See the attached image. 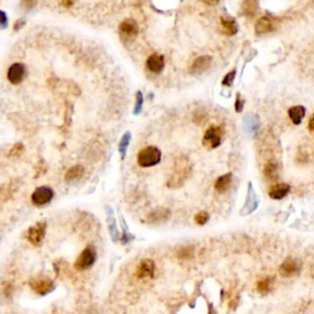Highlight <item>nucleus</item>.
<instances>
[{
    "label": "nucleus",
    "mask_w": 314,
    "mask_h": 314,
    "mask_svg": "<svg viewBox=\"0 0 314 314\" xmlns=\"http://www.w3.org/2000/svg\"><path fill=\"white\" fill-rule=\"evenodd\" d=\"M272 283H274V279L272 278H264L257 283V290L258 292L262 295H267L271 291Z\"/></svg>",
    "instance_id": "4be33fe9"
},
{
    "label": "nucleus",
    "mask_w": 314,
    "mask_h": 314,
    "mask_svg": "<svg viewBox=\"0 0 314 314\" xmlns=\"http://www.w3.org/2000/svg\"><path fill=\"white\" fill-rule=\"evenodd\" d=\"M1 292H3V295L5 297H10L11 292H13V286L8 283H3V286H1Z\"/></svg>",
    "instance_id": "7c9ffc66"
},
{
    "label": "nucleus",
    "mask_w": 314,
    "mask_h": 314,
    "mask_svg": "<svg viewBox=\"0 0 314 314\" xmlns=\"http://www.w3.org/2000/svg\"><path fill=\"white\" fill-rule=\"evenodd\" d=\"M194 221H195L196 225L203 226L209 221V214L206 211H200L194 216Z\"/></svg>",
    "instance_id": "bb28decb"
},
{
    "label": "nucleus",
    "mask_w": 314,
    "mask_h": 314,
    "mask_svg": "<svg viewBox=\"0 0 314 314\" xmlns=\"http://www.w3.org/2000/svg\"><path fill=\"white\" fill-rule=\"evenodd\" d=\"M223 135H225V128L223 126H211L204 134L203 144L207 149H216L222 142Z\"/></svg>",
    "instance_id": "7ed1b4c3"
},
{
    "label": "nucleus",
    "mask_w": 314,
    "mask_h": 314,
    "mask_svg": "<svg viewBox=\"0 0 314 314\" xmlns=\"http://www.w3.org/2000/svg\"><path fill=\"white\" fill-rule=\"evenodd\" d=\"M170 214L171 212L168 209H166V207H160V209L154 210L151 214L147 215L146 222L147 223H161L170 218Z\"/></svg>",
    "instance_id": "2eb2a0df"
},
{
    "label": "nucleus",
    "mask_w": 314,
    "mask_h": 314,
    "mask_svg": "<svg viewBox=\"0 0 314 314\" xmlns=\"http://www.w3.org/2000/svg\"><path fill=\"white\" fill-rule=\"evenodd\" d=\"M146 68L151 73L160 74L162 69L165 68V58H163V55L157 54V53L150 55L146 61Z\"/></svg>",
    "instance_id": "ddd939ff"
},
{
    "label": "nucleus",
    "mask_w": 314,
    "mask_h": 314,
    "mask_svg": "<svg viewBox=\"0 0 314 314\" xmlns=\"http://www.w3.org/2000/svg\"><path fill=\"white\" fill-rule=\"evenodd\" d=\"M84 167L82 166H73L71 168H69L65 173V181L66 182H73L76 181V179L81 178L84 175Z\"/></svg>",
    "instance_id": "aec40b11"
},
{
    "label": "nucleus",
    "mask_w": 314,
    "mask_h": 314,
    "mask_svg": "<svg viewBox=\"0 0 314 314\" xmlns=\"http://www.w3.org/2000/svg\"><path fill=\"white\" fill-rule=\"evenodd\" d=\"M258 11V3L257 1H246L242 8V14L247 17H253Z\"/></svg>",
    "instance_id": "5701e85b"
},
{
    "label": "nucleus",
    "mask_w": 314,
    "mask_h": 314,
    "mask_svg": "<svg viewBox=\"0 0 314 314\" xmlns=\"http://www.w3.org/2000/svg\"><path fill=\"white\" fill-rule=\"evenodd\" d=\"M53 196H54V193H53L52 188L43 186L37 188L36 190L32 193L31 200L37 206H43V205H47L52 202Z\"/></svg>",
    "instance_id": "423d86ee"
},
{
    "label": "nucleus",
    "mask_w": 314,
    "mask_h": 314,
    "mask_svg": "<svg viewBox=\"0 0 314 314\" xmlns=\"http://www.w3.org/2000/svg\"><path fill=\"white\" fill-rule=\"evenodd\" d=\"M290 186L286 183H279L271 186V188L269 189V196L271 199L280 200L283 199L288 193H290Z\"/></svg>",
    "instance_id": "dca6fc26"
},
{
    "label": "nucleus",
    "mask_w": 314,
    "mask_h": 314,
    "mask_svg": "<svg viewBox=\"0 0 314 314\" xmlns=\"http://www.w3.org/2000/svg\"><path fill=\"white\" fill-rule=\"evenodd\" d=\"M211 57L209 55H203V57L196 58L194 63L190 66V73L191 74H202L204 71H206L207 69L211 65Z\"/></svg>",
    "instance_id": "4468645a"
},
{
    "label": "nucleus",
    "mask_w": 314,
    "mask_h": 314,
    "mask_svg": "<svg viewBox=\"0 0 314 314\" xmlns=\"http://www.w3.org/2000/svg\"><path fill=\"white\" fill-rule=\"evenodd\" d=\"M193 255H194V249H193V247H190V246L183 247V248L179 249L178 253H177V257L182 260L191 259V258H193Z\"/></svg>",
    "instance_id": "b1692460"
},
{
    "label": "nucleus",
    "mask_w": 314,
    "mask_h": 314,
    "mask_svg": "<svg viewBox=\"0 0 314 314\" xmlns=\"http://www.w3.org/2000/svg\"><path fill=\"white\" fill-rule=\"evenodd\" d=\"M129 142H130V133H126L123 135V138H122L121 142H119V152H121V155L123 158H124V156H126V149H128Z\"/></svg>",
    "instance_id": "a878e982"
},
{
    "label": "nucleus",
    "mask_w": 314,
    "mask_h": 314,
    "mask_svg": "<svg viewBox=\"0 0 314 314\" xmlns=\"http://www.w3.org/2000/svg\"><path fill=\"white\" fill-rule=\"evenodd\" d=\"M161 161V151L155 146H147L145 149L140 150L138 154V165L140 167H152L160 163Z\"/></svg>",
    "instance_id": "f03ea898"
},
{
    "label": "nucleus",
    "mask_w": 314,
    "mask_h": 314,
    "mask_svg": "<svg viewBox=\"0 0 314 314\" xmlns=\"http://www.w3.org/2000/svg\"><path fill=\"white\" fill-rule=\"evenodd\" d=\"M24 25H25L24 18H18V20H16L15 25H14V30H15V31H17V30L22 29V27H24Z\"/></svg>",
    "instance_id": "473e14b6"
},
{
    "label": "nucleus",
    "mask_w": 314,
    "mask_h": 314,
    "mask_svg": "<svg viewBox=\"0 0 314 314\" xmlns=\"http://www.w3.org/2000/svg\"><path fill=\"white\" fill-rule=\"evenodd\" d=\"M94 260H96V251H94V248L91 246L86 247L76 259L75 269L78 270V271H84V270L89 269L94 265Z\"/></svg>",
    "instance_id": "20e7f679"
},
{
    "label": "nucleus",
    "mask_w": 314,
    "mask_h": 314,
    "mask_svg": "<svg viewBox=\"0 0 314 314\" xmlns=\"http://www.w3.org/2000/svg\"><path fill=\"white\" fill-rule=\"evenodd\" d=\"M231 183H232V174L227 173V174L221 175L220 178L215 183V189L218 193H226L230 189Z\"/></svg>",
    "instance_id": "6ab92c4d"
},
{
    "label": "nucleus",
    "mask_w": 314,
    "mask_h": 314,
    "mask_svg": "<svg viewBox=\"0 0 314 314\" xmlns=\"http://www.w3.org/2000/svg\"><path fill=\"white\" fill-rule=\"evenodd\" d=\"M221 31L226 36H233L238 31V26L233 18H221Z\"/></svg>",
    "instance_id": "a211bd4d"
},
{
    "label": "nucleus",
    "mask_w": 314,
    "mask_h": 314,
    "mask_svg": "<svg viewBox=\"0 0 314 314\" xmlns=\"http://www.w3.org/2000/svg\"><path fill=\"white\" fill-rule=\"evenodd\" d=\"M30 286H31V288L34 292L41 295V296H45L47 293L52 292L55 287L54 283L48 278L33 279V280H31V283H30Z\"/></svg>",
    "instance_id": "0eeeda50"
},
{
    "label": "nucleus",
    "mask_w": 314,
    "mask_h": 314,
    "mask_svg": "<svg viewBox=\"0 0 314 314\" xmlns=\"http://www.w3.org/2000/svg\"><path fill=\"white\" fill-rule=\"evenodd\" d=\"M62 5H64V6H66V8H69V6H71L73 5V1H63V3H61Z\"/></svg>",
    "instance_id": "c9c22d12"
},
{
    "label": "nucleus",
    "mask_w": 314,
    "mask_h": 314,
    "mask_svg": "<svg viewBox=\"0 0 314 314\" xmlns=\"http://www.w3.org/2000/svg\"><path fill=\"white\" fill-rule=\"evenodd\" d=\"M25 78V65L21 63H15L9 68L8 80L14 85H17Z\"/></svg>",
    "instance_id": "f8f14e48"
},
{
    "label": "nucleus",
    "mask_w": 314,
    "mask_h": 314,
    "mask_svg": "<svg viewBox=\"0 0 314 314\" xmlns=\"http://www.w3.org/2000/svg\"><path fill=\"white\" fill-rule=\"evenodd\" d=\"M46 230H47V223L45 221H41V222H37L36 225L31 226L26 233L30 243L33 244V246H39L42 243L46 236Z\"/></svg>",
    "instance_id": "39448f33"
},
{
    "label": "nucleus",
    "mask_w": 314,
    "mask_h": 314,
    "mask_svg": "<svg viewBox=\"0 0 314 314\" xmlns=\"http://www.w3.org/2000/svg\"><path fill=\"white\" fill-rule=\"evenodd\" d=\"M235 78H236V71L233 70V71H231V73H228L227 75H226V78H223L222 85L231 87V86H232L233 81H235Z\"/></svg>",
    "instance_id": "c85d7f7f"
},
{
    "label": "nucleus",
    "mask_w": 314,
    "mask_h": 314,
    "mask_svg": "<svg viewBox=\"0 0 314 314\" xmlns=\"http://www.w3.org/2000/svg\"><path fill=\"white\" fill-rule=\"evenodd\" d=\"M304 115H306V110L302 106H293L288 110V117H290L291 122L296 126L301 123Z\"/></svg>",
    "instance_id": "f3484780"
},
{
    "label": "nucleus",
    "mask_w": 314,
    "mask_h": 314,
    "mask_svg": "<svg viewBox=\"0 0 314 314\" xmlns=\"http://www.w3.org/2000/svg\"><path fill=\"white\" fill-rule=\"evenodd\" d=\"M142 102H144L142 94L141 92H138V94H136V102H135V110H134V114H139V113L141 112Z\"/></svg>",
    "instance_id": "cd10ccee"
},
{
    "label": "nucleus",
    "mask_w": 314,
    "mask_h": 314,
    "mask_svg": "<svg viewBox=\"0 0 314 314\" xmlns=\"http://www.w3.org/2000/svg\"><path fill=\"white\" fill-rule=\"evenodd\" d=\"M276 26H278V22H276V20L274 17H271V16H263L255 24V32L258 34L269 33V32L274 31L276 29Z\"/></svg>",
    "instance_id": "9b49d317"
},
{
    "label": "nucleus",
    "mask_w": 314,
    "mask_h": 314,
    "mask_svg": "<svg viewBox=\"0 0 314 314\" xmlns=\"http://www.w3.org/2000/svg\"><path fill=\"white\" fill-rule=\"evenodd\" d=\"M24 151H25L24 144H21V142H16V144L10 149L8 156L13 157V158H17V157H20L22 154H24Z\"/></svg>",
    "instance_id": "393cba45"
},
{
    "label": "nucleus",
    "mask_w": 314,
    "mask_h": 314,
    "mask_svg": "<svg viewBox=\"0 0 314 314\" xmlns=\"http://www.w3.org/2000/svg\"><path fill=\"white\" fill-rule=\"evenodd\" d=\"M299 271H301V263L296 259H292V258L286 259L280 265V269H279V272H280V275L283 276V278L295 276V275L299 274Z\"/></svg>",
    "instance_id": "6e6552de"
},
{
    "label": "nucleus",
    "mask_w": 314,
    "mask_h": 314,
    "mask_svg": "<svg viewBox=\"0 0 314 314\" xmlns=\"http://www.w3.org/2000/svg\"><path fill=\"white\" fill-rule=\"evenodd\" d=\"M156 265L151 259H144L139 263L136 267L135 275L138 279H151L155 275Z\"/></svg>",
    "instance_id": "9d476101"
},
{
    "label": "nucleus",
    "mask_w": 314,
    "mask_h": 314,
    "mask_svg": "<svg viewBox=\"0 0 314 314\" xmlns=\"http://www.w3.org/2000/svg\"><path fill=\"white\" fill-rule=\"evenodd\" d=\"M22 5H26L27 8L29 9H31L32 6H34L36 5V3H30V1H25V3H22Z\"/></svg>",
    "instance_id": "f704fd0d"
},
{
    "label": "nucleus",
    "mask_w": 314,
    "mask_h": 314,
    "mask_svg": "<svg viewBox=\"0 0 314 314\" xmlns=\"http://www.w3.org/2000/svg\"><path fill=\"white\" fill-rule=\"evenodd\" d=\"M190 172L191 167L188 161L186 158H179L175 162L174 170H173L172 174H171L170 179L167 182L168 188H178V187H181L188 179Z\"/></svg>",
    "instance_id": "f257e3e1"
},
{
    "label": "nucleus",
    "mask_w": 314,
    "mask_h": 314,
    "mask_svg": "<svg viewBox=\"0 0 314 314\" xmlns=\"http://www.w3.org/2000/svg\"><path fill=\"white\" fill-rule=\"evenodd\" d=\"M308 128H309V130L313 131V133H314V114L312 115L311 121H309V123H308Z\"/></svg>",
    "instance_id": "72a5a7b5"
},
{
    "label": "nucleus",
    "mask_w": 314,
    "mask_h": 314,
    "mask_svg": "<svg viewBox=\"0 0 314 314\" xmlns=\"http://www.w3.org/2000/svg\"><path fill=\"white\" fill-rule=\"evenodd\" d=\"M119 33L126 39H134L139 33V26L133 18H126L119 25Z\"/></svg>",
    "instance_id": "1a4fd4ad"
},
{
    "label": "nucleus",
    "mask_w": 314,
    "mask_h": 314,
    "mask_svg": "<svg viewBox=\"0 0 314 314\" xmlns=\"http://www.w3.org/2000/svg\"><path fill=\"white\" fill-rule=\"evenodd\" d=\"M8 27V15L3 10H0V29Z\"/></svg>",
    "instance_id": "c756f323"
},
{
    "label": "nucleus",
    "mask_w": 314,
    "mask_h": 314,
    "mask_svg": "<svg viewBox=\"0 0 314 314\" xmlns=\"http://www.w3.org/2000/svg\"><path fill=\"white\" fill-rule=\"evenodd\" d=\"M242 107H243V102L241 100V94H237V100H236V110L241 112Z\"/></svg>",
    "instance_id": "2f4dec72"
},
{
    "label": "nucleus",
    "mask_w": 314,
    "mask_h": 314,
    "mask_svg": "<svg viewBox=\"0 0 314 314\" xmlns=\"http://www.w3.org/2000/svg\"><path fill=\"white\" fill-rule=\"evenodd\" d=\"M278 172H279L278 163L275 162V161H269V162L265 165L264 175L267 179H270V181L276 179L278 178Z\"/></svg>",
    "instance_id": "412c9836"
}]
</instances>
